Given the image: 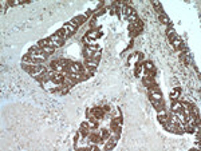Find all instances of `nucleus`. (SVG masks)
Returning <instances> with one entry per match:
<instances>
[{
    "label": "nucleus",
    "instance_id": "f257e3e1",
    "mask_svg": "<svg viewBox=\"0 0 201 151\" xmlns=\"http://www.w3.org/2000/svg\"><path fill=\"white\" fill-rule=\"evenodd\" d=\"M50 74V79L54 84H62L66 79V74H62V72H56V71H48Z\"/></svg>",
    "mask_w": 201,
    "mask_h": 151
},
{
    "label": "nucleus",
    "instance_id": "f03ea898",
    "mask_svg": "<svg viewBox=\"0 0 201 151\" xmlns=\"http://www.w3.org/2000/svg\"><path fill=\"white\" fill-rule=\"evenodd\" d=\"M83 70H85L83 63H79V62H73L71 65H68L67 74H82Z\"/></svg>",
    "mask_w": 201,
    "mask_h": 151
},
{
    "label": "nucleus",
    "instance_id": "7ed1b4c3",
    "mask_svg": "<svg viewBox=\"0 0 201 151\" xmlns=\"http://www.w3.org/2000/svg\"><path fill=\"white\" fill-rule=\"evenodd\" d=\"M63 44H64V40L60 39L56 33L48 38V45H50V47H54L55 50H56V48H59V47H62Z\"/></svg>",
    "mask_w": 201,
    "mask_h": 151
},
{
    "label": "nucleus",
    "instance_id": "20e7f679",
    "mask_svg": "<svg viewBox=\"0 0 201 151\" xmlns=\"http://www.w3.org/2000/svg\"><path fill=\"white\" fill-rule=\"evenodd\" d=\"M87 22V18H86L85 15H78V16H75V18H73L70 22V24L73 25V27H75V28H78V27H80L82 24H85V23Z\"/></svg>",
    "mask_w": 201,
    "mask_h": 151
},
{
    "label": "nucleus",
    "instance_id": "39448f33",
    "mask_svg": "<svg viewBox=\"0 0 201 151\" xmlns=\"http://www.w3.org/2000/svg\"><path fill=\"white\" fill-rule=\"evenodd\" d=\"M50 67L52 71H56V72H62V74H67V67L62 65L59 63V59L58 60H52L50 62Z\"/></svg>",
    "mask_w": 201,
    "mask_h": 151
},
{
    "label": "nucleus",
    "instance_id": "423d86ee",
    "mask_svg": "<svg viewBox=\"0 0 201 151\" xmlns=\"http://www.w3.org/2000/svg\"><path fill=\"white\" fill-rule=\"evenodd\" d=\"M105 110H103L102 107H93L90 108V116H94L95 119H98V121H100V119H103V116H105Z\"/></svg>",
    "mask_w": 201,
    "mask_h": 151
},
{
    "label": "nucleus",
    "instance_id": "0eeeda50",
    "mask_svg": "<svg viewBox=\"0 0 201 151\" xmlns=\"http://www.w3.org/2000/svg\"><path fill=\"white\" fill-rule=\"evenodd\" d=\"M85 36L87 39H93V40H95V39L99 38V36H102V30H100L99 27H97L95 30H88Z\"/></svg>",
    "mask_w": 201,
    "mask_h": 151
},
{
    "label": "nucleus",
    "instance_id": "6e6552de",
    "mask_svg": "<svg viewBox=\"0 0 201 151\" xmlns=\"http://www.w3.org/2000/svg\"><path fill=\"white\" fill-rule=\"evenodd\" d=\"M88 143H100L102 142V136H100V132H97V131H93V132L88 134L87 136Z\"/></svg>",
    "mask_w": 201,
    "mask_h": 151
},
{
    "label": "nucleus",
    "instance_id": "1a4fd4ad",
    "mask_svg": "<svg viewBox=\"0 0 201 151\" xmlns=\"http://www.w3.org/2000/svg\"><path fill=\"white\" fill-rule=\"evenodd\" d=\"M136 13V11H134V8L131 7V5H126L125 3H123V5H122V18H130L131 15H134Z\"/></svg>",
    "mask_w": 201,
    "mask_h": 151
},
{
    "label": "nucleus",
    "instance_id": "9d476101",
    "mask_svg": "<svg viewBox=\"0 0 201 151\" xmlns=\"http://www.w3.org/2000/svg\"><path fill=\"white\" fill-rule=\"evenodd\" d=\"M152 103V106L154 107V110L158 112L161 110H165V102L164 100H154V99H149Z\"/></svg>",
    "mask_w": 201,
    "mask_h": 151
},
{
    "label": "nucleus",
    "instance_id": "9b49d317",
    "mask_svg": "<svg viewBox=\"0 0 201 151\" xmlns=\"http://www.w3.org/2000/svg\"><path fill=\"white\" fill-rule=\"evenodd\" d=\"M157 121H158L161 124L166 123V122H168V112H166L165 110L158 111V112H157Z\"/></svg>",
    "mask_w": 201,
    "mask_h": 151
},
{
    "label": "nucleus",
    "instance_id": "f8f14e48",
    "mask_svg": "<svg viewBox=\"0 0 201 151\" xmlns=\"http://www.w3.org/2000/svg\"><path fill=\"white\" fill-rule=\"evenodd\" d=\"M62 28L66 31V33H67V38H70V36H73L74 33H75V31H76V28H75V27H73V25H71L70 23H66V24L63 25Z\"/></svg>",
    "mask_w": 201,
    "mask_h": 151
},
{
    "label": "nucleus",
    "instance_id": "ddd939ff",
    "mask_svg": "<svg viewBox=\"0 0 201 151\" xmlns=\"http://www.w3.org/2000/svg\"><path fill=\"white\" fill-rule=\"evenodd\" d=\"M83 65H85L86 68H91V70H95L97 65H98V62L94 60V59H85V62H83Z\"/></svg>",
    "mask_w": 201,
    "mask_h": 151
},
{
    "label": "nucleus",
    "instance_id": "4468645a",
    "mask_svg": "<svg viewBox=\"0 0 201 151\" xmlns=\"http://www.w3.org/2000/svg\"><path fill=\"white\" fill-rule=\"evenodd\" d=\"M158 20H160L161 24H164V25L172 24V20L169 19V16L166 15V13H161V15H158Z\"/></svg>",
    "mask_w": 201,
    "mask_h": 151
},
{
    "label": "nucleus",
    "instance_id": "2eb2a0df",
    "mask_svg": "<svg viewBox=\"0 0 201 151\" xmlns=\"http://www.w3.org/2000/svg\"><path fill=\"white\" fill-rule=\"evenodd\" d=\"M180 94H181V88H180V87H176V88H173V90H172V92H170V95H169V98L172 99V102H173V100H177V99L180 98Z\"/></svg>",
    "mask_w": 201,
    "mask_h": 151
},
{
    "label": "nucleus",
    "instance_id": "dca6fc26",
    "mask_svg": "<svg viewBox=\"0 0 201 151\" xmlns=\"http://www.w3.org/2000/svg\"><path fill=\"white\" fill-rule=\"evenodd\" d=\"M170 110L173 111V112H178V111H182V104H181V102L178 100H173L172 102V107Z\"/></svg>",
    "mask_w": 201,
    "mask_h": 151
},
{
    "label": "nucleus",
    "instance_id": "f3484780",
    "mask_svg": "<svg viewBox=\"0 0 201 151\" xmlns=\"http://www.w3.org/2000/svg\"><path fill=\"white\" fill-rule=\"evenodd\" d=\"M142 83H143V86H145L146 88H149V87L154 86V84H157L154 79H152V78H148V76H143V79H142Z\"/></svg>",
    "mask_w": 201,
    "mask_h": 151
},
{
    "label": "nucleus",
    "instance_id": "a211bd4d",
    "mask_svg": "<svg viewBox=\"0 0 201 151\" xmlns=\"http://www.w3.org/2000/svg\"><path fill=\"white\" fill-rule=\"evenodd\" d=\"M152 5H153V8L158 12V15H161V13H165L164 12V8H162V4H161L160 1H157V0H153L152 1Z\"/></svg>",
    "mask_w": 201,
    "mask_h": 151
},
{
    "label": "nucleus",
    "instance_id": "6ab92c4d",
    "mask_svg": "<svg viewBox=\"0 0 201 151\" xmlns=\"http://www.w3.org/2000/svg\"><path fill=\"white\" fill-rule=\"evenodd\" d=\"M99 132H100V136H102V142H103V143H106V142H107V139L110 138L111 132L109 130H106V129H102Z\"/></svg>",
    "mask_w": 201,
    "mask_h": 151
},
{
    "label": "nucleus",
    "instance_id": "aec40b11",
    "mask_svg": "<svg viewBox=\"0 0 201 151\" xmlns=\"http://www.w3.org/2000/svg\"><path fill=\"white\" fill-rule=\"evenodd\" d=\"M142 70H143L142 63H136V65H134V76H136V78H140Z\"/></svg>",
    "mask_w": 201,
    "mask_h": 151
},
{
    "label": "nucleus",
    "instance_id": "412c9836",
    "mask_svg": "<svg viewBox=\"0 0 201 151\" xmlns=\"http://www.w3.org/2000/svg\"><path fill=\"white\" fill-rule=\"evenodd\" d=\"M142 67H143V71H149V70H154V64H153V62H150V60H145V62H142Z\"/></svg>",
    "mask_w": 201,
    "mask_h": 151
},
{
    "label": "nucleus",
    "instance_id": "4be33fe9",
    "mask_svg": "<svg viewBox=\"0 0 201 151\" xmlns=\"http://www.w3.org/2000/svg\"><path fill=\"white\" fill-rule=\"evenodd\" d=\"M91 129H87V127H79V134H80V136H82L83 139H86L88 136V134L91 132L90 131Z\"/></svg>",
    "mask_w": 201,
    "mask_h": 151
},
{
    "label": "nucleus",
    "instance_id": "5701e85b",
    "mask_svg": "<svg viewBox=\"0 0 201 151\" xmlns=\"http://www.w3.org/2000/svg\"><path fill=\"white\" fill-rule=\"evenodd\" d=\"M182 43H184V40L178 36V38H177L172 44H173V48H174V50H176V51H180V47H181V44H182Z\"/></svg>",
    "mask_w": 201,
    "mask_h": 151
},
{
    "label": "nucleus",
    "instance_id": "b1692460",
    "mask_svg": "<svg viewBox=\"0 0 201 151\" xmlns=\"http://www.w3.org/2000/svg\"><path fill=\"white\" fill-rule=\"evenodd\" d=\"M82 54H83V56H85V59H91V55H93V52H91L86 45H85V48L82 50Z\"/></svg>",
    "mask_w": 201,
    "mask_h": 151
},
{
    "label": "nucleus",
    "instance_id": "393cba45",
    "mask_svg": "<svg viewBox=\"0 0 201 151\" xmlns=\"http://www.w3.org/2000/svg\"><path fill=\"white\" fill-rule=\"evenodd\" d=\"M43 52L46 54V55H51V54H54V51H55V48L54 47H50V45H46V47H42Z\"/></svg>",
    "mask_w": 201,
    "mask_h": 151
},
{
    "label": "nucleus",
    "instance_id": "a878e982",
    "mask_svg": "<svg viewBox=\"0 0 201 151\" xmlns=\"http://www.w3.org/2000/svg\"><path fill=\"white\" fill-rule=\"evenodd\" d=\"M56 35H58L60 39H63V40H66V39H67V33H66V31L63 30V28H59V30L56 31Z\"/></svg>",
    "mask_w": 201,
    "mask_h": 151
},
{
    "label": "nucleus",
    "instance_id": "bb28decb",
    "mask_svg": "<svg viewBox=\"0 0 201 151\" xmlns=\"http://www.w3.org/2000/svg\"><path fill=\"white\" fill-rule=\"evenodd\" d=\"M142 31H143V28H138V30H134L133 32H130V33H129V35H130V38H131V39H134V38H136V36L141 35V32H142Z\"/></svg>",
    "mask_w": 201,
    "mask_h": 151
},
{
    "label": "nucleus",
    "instance_id": "cd10ccee",
    "mask_svg": "<svg viewBox=\"0 0 201 151\" xmlns=\"http://www.w3.org/2000/svg\"><path fill=\"white\" fill-rule=\"evenodd\" d=\"M100 56H102V51H97V52H93V55H91V59H94V60L99 62V60H100Z\"/></svg>",
    "mask_w": 201,
    "mask_h": 151
},
{
    "label": "nucleus",
    "instance_id": "c85d7f7f",
    "mask_svg": "<svg viewBox=\"0 0 201 151\" xmlns=\"http://www.w3.org/2000/svg\"><path fill=\"white\" fill-rule=\"evenodd\" d=\"M59 63L62 64V65H64V67H67V68H68V65H71V63H73V62H71L70 59H59Z\"/></svg>",
    "mask_w": 201,
    "mask_h": 151
},
{
    "label": "nucleus",
    "instance_id": "c756f323",
    "mask_svg": "<svg viewBox=\"0 0 201 151\" xmlns=\"http://www.w3.org/2000/svg\"><path fill=\"white\" fill-rule=\"evenodd\" d=\"M106 11H107V8H102V10L95 11V12H94V18H99V16L105 15V12H106Z\"/></svg>",
    "mask_w": 201,
    "mask_h": 151
},
{
    "label": "nucleus",
    "instance_id": "7c9ffc66",
    "mask_svg": "<svg viewBox=\"0 0 201 151\" xmlns=\"http://www.w3.org/2000/svg\"><path fill=\"white\" fill-rule=\"evenodd\" d=\"M142 62H143V54L136 52V63H142Z\"/></svg>",
    "mask_w": 201,
    "mask_h": 151
},
{
    "label": "nucleus",
    "instance_id": "2f4dec72",
    "mask_svg": "<svg viewBox=\"0 0 201 151\" xmlns=\"http://www.w3.org/2000/svg\"><path fill=\"white\" fill-rule=\"evenodd\" d=\"M182 63H184V64H186V65H189V64L192 63V55H190V52H189L188 55H186V58L182 60Z\"/></svg>",
    "mask_w": 201,
    "mask_h": 151
},
{
    "label": "nucleus",
    "instance_id": "473e14b6",
    "mask_svg": "<svg viewBox=\"0 0 201 151\" xmlns=\"http://www.w3.org/2000/svg\"><path fill=\"white\" fill-rule=\"evenodd\" d=\"M177 38H178V35H177V32H173V33H170V35L168 36V39H169V42H170V43H173V42L176 40Z\"/></svg>",
    "mask_w": 201,
    "mask_h": 151
},
{
    "label": "nucleus",
    "instance_id": "72a5a7b5",
    "mask_svg": "<svg viewBox=\"0 0 201 151\" xmlns=\"http://www.w3.org/2000/svg\"><path fill=\"white\" fill-rule=\"evenodd\" d=\"M131 63H136V54H131L128 58V64H131Z\"/></svg>",
    "mask_w": 201,
    "mask_h": 151
},
{
    "label": "nucleus",
    "instance_id": "f704fd0d",
    "mask_svg": "<svg viewBox=\"0 0 201 151\" xmlns=\"http://www.w3.org/2000/svg\"><path fill=\"white\" fill-rule=\"evenodd\" d=\"M102 108H103V110H105V112H110V111H111V107L109 106V104H106V106H103Z\"/></svg>",
    "mask_w": 201,
    "mask_h": 151
}]
</instances>
